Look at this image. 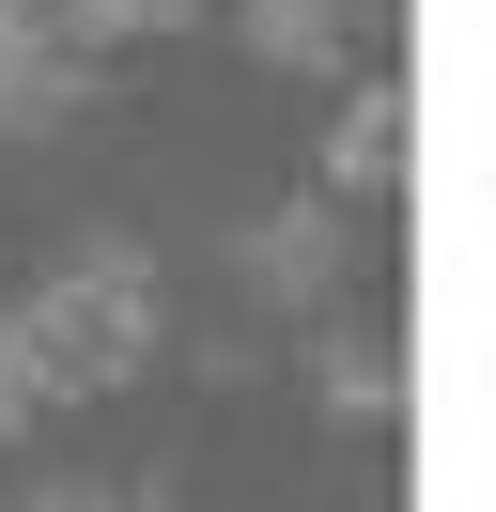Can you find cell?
<instances>
[{"label": "cell", "instance_id": "obj_2", "mask_svg": "<svg viewBox=\"0 0 496 512\" xmlns=\"http://www.w3.org/2000/svg\"><path fill=\"white\" fill-rule=\"evenodd\" d=\"M171 16H202V0H0V140H16L47 94H78V78H93V47L171 32Z\"/></svg>", "mask_w": 496, "mask_h": 512}, {"label": "cell", "instance_id": "obj_1", "mask_svg": "<svg viewBox=\"0 0 496 512\" xmlns=\"http://www.w3.org/2000/svg\"><path fill=\"white\" fill-rule=\"evenodd\" d=\"M140 342H155V264L140 249H93L78 280L16 295L0 311V435L78 404V388H109V373H140Z\"/></svg>", "mask_w": 496, "mask_h": 512}, {"label": "cell", "instance_id": "obj_3", "mask_svg": "<svg viewBox=\"0 0 496 512\" xmlns=\"http://www.w3.org/2000/svg\"><path fill=\"white\" fill-rule=\"evenodd\" d=\"M248 47H279V63H326V47H341V0H248Z\"/></svg>", "mask_w": 496, "mask_h": 512}]
</instances>
